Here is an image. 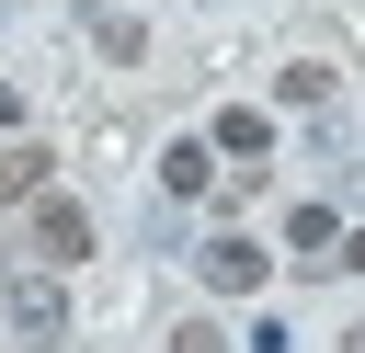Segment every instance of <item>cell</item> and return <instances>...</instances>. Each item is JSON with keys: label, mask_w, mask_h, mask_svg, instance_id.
Masks as SVG:
<instances>
[{"label": "cell", "mask_w": 365, "mask_h": 353, "mask_svg": "<svg viewBox=\"0 0 365 353\" xmlns=\"http://www.w3.org/2000/svg\"><path fill=\"white\" fill-rule=\"evenodd\" d=\"M34 251H46V262H80V251H91V216H80L68 194H34Z\"/></svg>", "instance_id": "1"}, {"label": "cell", "mask_w": 365, "mask_h": 353, "mask_svg": "<svg viewBox=\"0 0 365 353\" xmlns=\"http://www.w3.org/2000/svg\"><path fill=\"white\" fill-rule=\"evenodd\" d=\"M11 330H23V342H57V330H68V307H57V285H46V273H23V285H11Z\"/></svg>", "instance_id": "2"}, {"label": "cell", "mask_w": 365, "mask_h": 353, "mask_svg": "<svg viewBox=\"0 0 365 353\" xmlns=\"http://www.w3.org/2000/svg\"><path fill=\"white\" fill-rule=\"evenodd\" d=\"M205 285H217V296H251V285H262V251H251V239H217V251H205Z\"/></svg>", "instance_id": "3"}, {"label": "cell", "mask_w": 365, "mask_h": 353, "mask_svg": "<svg viewBox=\"0 0 365 353\" xmlns=\"http://www.w3.org/2000/svg\"><path fill=\"white\" fill-rule=\"evenodd\" d=\"M160 194H182V205H194V194H217V159H205V148L182 137V148L160 159Z\"/></svg>", "instance_id": "4"}, {"label": "cell", "mask_w": 365, "mask_h": 353, "mask_svg": "<svg viewBox=\"0 0 365 353\" xmlns=\"http://www.w3.org/2000/svg\"><path fill=\"white\" fill-rule=\"evenodd\" d=\"M46 182H57V171H46V148H11V159H0V205H34Z\"/></svg>", "instance_id": "5"}, {"label": "cell", "mask_w": 365, "mask_h": 353, "mask_svg": "<svg viewBox=\"0 0 365 353\" xmlns=\"http://www.w3.org/2000/svg\"><path fill=\"white\" fill-rule=\"evenodd\" d=\"M217 148H228V159H262V148H274V125L240 102V114H217Z\"/></svg>", "instance_id": "6"}, {"label": "cell", "mask_w": 365, "mask_h": 353, "mask_svg": "<svg viewBox=\"0 0 365 353\" xmlns=\"http://www.w3.org/2000/svg\"><path fill=\"white\" fill-rule=\"evenodd\" d=\"M285 239H297V251H331L342 228H331V205H297V216H285Z\"/></svg>", "instance_id": "7"}, {"label": "cell", "mask_w": 365, "mask_h": 353, "mask_svg": "<svg viewBox=\"0 0 365 353\" xmlns=\"http://www.w3.org/2000/svg\"><path fill=\"white\" fill-rule=\"evenodd\" d=\"M0 125H23V91H11V80H0Z\"/></svg>", "instance_id": "8"}, {"label": "cell", "mask_w": 365, "mask_h": 353, "mask_svg": "<svg viewBox=\"0 0 365 353\" xmlns=\"http://www.w3.org/2000/svg\"><path fill=\"white\" fill-rule=\"evenodd\" d=\"M342 262H354V273H365V228H354V239H342Z\"/></svg>", "instance_id": "9"}]
</instances>
